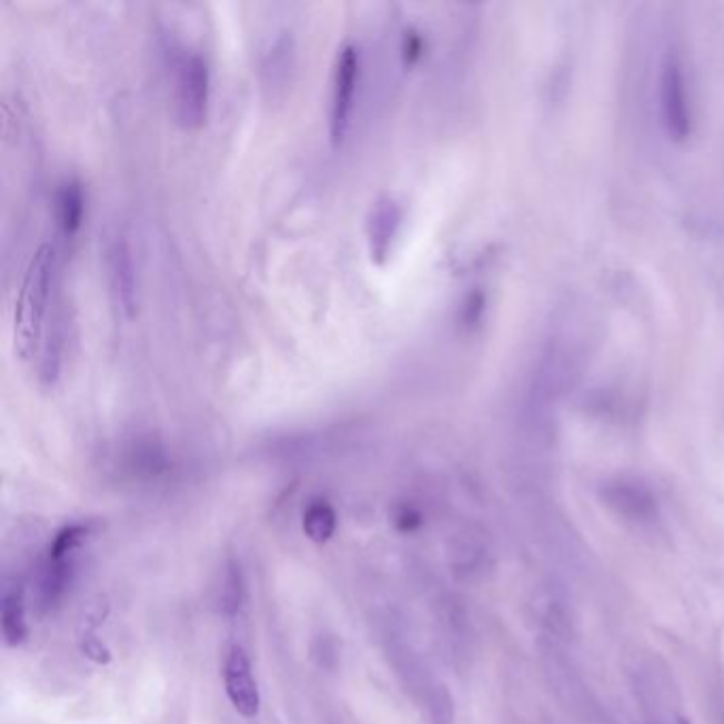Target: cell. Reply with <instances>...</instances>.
Wrapping results in <instances>:
<instances>
[{
  "label": "cell",
  "mask_w": 724,
  "mask_h": 724,
  "mask_svg": "<svg viewBox=\"0 0 724 724\" xmlns=\"http://www.w3.org/2000/svg\"><path fill=\"white\" fill-rule=\"evenodd\" d=\"M211 69L198 51H185L174 64V115L185 130H198L209 115Z\"/></svg>",
  "instance_id": "cell-4"
},
{
  "label": "cell",
  "mask_w": 724,
  "mask_h": 724,
  "mask_svg": "<svg viewBox=\"0 0 724 724\" xmlns=\"http://www.w3.org/2000/svg\"><path fill=\"white\" fill-rule=\"evenodd\" d=\"M677 724H691V723H688V721H686V718H680V723H677Z\"/></svg>",
  "instance_id": "cell-19"
},
{
  "label": "cell",
  "mask_w": 724,
  "mask_h": 724,
  "mask_svg": "<svg viewBox=\"0 0 724 724\" xmlns=\"http://www.w3.org/2000/svg\"><path fill=\"white\" fill-rule=\"evenodd\" d=\"M540 658L544 677L553 691L556 701L567 714H572L580 724H607V714L602 701L597 700L595 691L582 677L572 656L563 648V642H556L549 635H542Z\"/></svg>",
  "instance_id": "cell-2"
},
{
  "label": "cell",
  "mask_w": 724,
  "mask_h": 724,
  "mask_svg": "<svg viewBox=\"0 0 724 724\" xmlns=\"http://www.w3.org/2000/svg\"><path fill=\"white\" fill-rule=\"evenodd\" d=\"M83 652L90 658H94L97 663H109L111 661V652L107 651L104 644L100 640H97L94 635H86V640H83Z\"/></svg>",
  "instance_id": "cell-17"
},
{
  "label": "cell",
  "mask_w": 724,
  "mask_h": 724,
  "mask_svg": "<svg viewBox=\"0 0 724 724\" xmlns=\"http://www.w3.org/2000/svg\"><path fill=\"white\" fill-rule=\"evenodd\" d=\"M453 555H455V567L459 574L465 579H479L493 565L491 551L479 533H465L461 540H457Z\"/></svg>",
  "instance_id": "cell-13"
},
{
  "label": "cell",
  "mask_w": 724,
  "mask_h": 724,
  "mask_svg": "<svg viewBox=\"0 0 724 724\" xmlns=\"http://www.w3.org/2000/svg\"><path fill=\"white\" fill-rule=\"evenodd\" d=\"M391 523H393V530L395 532L411 535V533L419 532L425 521H423V512L419 507L412 506V504H402V506L393 510Z\"/></svg>",
  "instance_id": "cell-16"
},
{
  "label": "cell",
  "mask_w": 724,
  "mask_h": 724,
  "mask_svg": "<svg viewBox=\"0 0 724 724\" xmlns=\"http://www.w3.org/2000/svg\"><path fill=\"white\" fill-rule=\"evenodd\" d=\"M0 629L7 646H22L28 635V616H26L24 591L20 586H7L0 600Z\"/></svg>",
  "instance_id": "cell-12"
},
{
  "label": "cell",
  "mask_w": 724,
  "mask_h": 724,
  "mask_svg": "<svg viewBox=\"0 0 724 724\" xmlns=\"http://www.w3.org/2000/svg\"><path fill=\"white\" fill-rule=\"evenodd\" d=\"M339 530V514L336 507L332 506L328 500H313L304 514H302V532L314 542V544H325L334 537Z\"/></svg>",
  "instance_id": "cell-14"
},
{
  "label": "cell",
  "mask_w": 724,
  "mask_h": 724,
  "mask_svg": "<svg viewBox=\"0 0 724 724\" xmlns=\"http://www.w3.org/2000/svg\"><path fill=\"white\" fill-rule=\"evenodd\" d=\"M658 107L667 134L674 141H686L693 130V104L686 67L676 49H670L661 64Z\"/></svg>",
  "instance_id": "cell-5"
},
{
  "label": "cell",
  "mask_w": 724,
  "mask_h": 724,
  "mask_svg": "<svg viewBox=\"0 0 724 724\" xmlns=\"http://www.w3.org/2000/svg\"><path fill=\"white\" fill-rule=\"evenodd\" d=\"M600 500L616 519L633 527H648L658 521V502L648 484L616 476L600 486Z\"/></svg>",
  "instance_id": "cell-8"
},
{
  "label": "cell",
  "mask_w": 724,
  "mask_h": 724,
  "mask_svg": "<svg viewBox=\"0 0 724 724\" xmlns=\"http://www.w3.org/2000/svg\"><path fill=\"white\" fill-rule=\"evenodd\" d=\"M92 535L90 523H71L58 530L49 542L48 555L43 559L37 576L34 600L41 612H51L67 600L73 586L77 563L83 546Z\"/></svg>",
  "instance_id": "cell-3"
},
{
  "label": "cell",
  "mask_w": 724,
  "mask_h": 724,
  "mask_svg": "<svg viewBox=\"0 0 724 724\" xmlns=\"http://www.w3.org/2000/svg\"><path fill=\"white\" fill-rule=\"evenodd\" d=\"M419 49H421L419 37H414V34L406 37V41H404V58H406V62H412V58L419 56Z\"/></svg>",
  "instance_id": "cell-18"
},
{
  "label": "cell",
  "mask_w": 724,
  "mask_h": 724,
  "mask_svg": "<svg viewBox=\"0 0 724 724\" xmlns=\"http://www.w3.org/2000/svg\"><path fill=\"white\" fill-rule=\"evenodd\" d=\"M102 258H104V274H107L113 304L125 319H134L139 309V290H137L139 283H137L132 247L123 232L109 230L104 234Z\"/></svg>",
  "instance_id": "cell-7"
},
{
  "label": "cell",
  "mask_w": 724,
  "mask_h": 724,
  "mask_svg": "<svg viewBox=\"0 0 724 724\" xmlns=\"http://www.w3.org/2000/svg\"><path fill=\"white\" fill-rule=\"evenodd\" d=\"M56 276V251L51 244H41L26 268L20 295L16 302L13 334L16 351L22 360H30L41 346L48 328L49 300Z\"/></svg>",
  "instance_id": "cell-1"
},
{
  "label": "cell",
  "mask_w": 724,
  "mask_h": 724,
  "mask_svg": "<svg viewBox=\"0 0 724 724\" xmlns=\"http://www.w3.org/2000/svg\"><path fill=\"white\" fill-rule=\"evenodd\" d=\"M223 686L232 707L241 714L242 718L253 721L260 716V707H262L260 686L253 676L249 654L242 646H232L225 656Z\"/></svg>",
  "instance_id": "cell-9"
},
{
  "label": "cell",
  "mask_w": 724,
  "mask_h": 724,
  "mask_svg": "<svg viewBox=\"0 0 724 724\" xmlns=\"http://www.w3.org/2000/svg\"><path fill=\"white\" fill-rule=\"evenodd\" d=\"M402 223V209L393 198H381L370 209L368 223H365V239H368V253L372 264L385 267L391 258L393 242L400 234Z\"/></svg>",
  "instance_id": "cell-10"
},
{
  "label": "cell",
  "mask_w": 724,
  "mask_h": 724,
  "mask_svg": "<svg viewBox=\"0 0 724 724\" xmlns=\"http://www.w3.org/2000/svg\"><path fill=\"white\" fill-rule=\"evenodd\" d=\"M362 79V56L353 43L339 49L334 73H332V92H330V139L340 145L353 123L355 98Z\"/></svg>",
  "instance_id": "cell-6"
},
{
  "label": "cell",
  "mask_w": 724,
  "mask_h": 724,
  "mask_svg": "<svg viewBox=\"0 0 724 724\" xmlns=\"http://www.w3.org/2000/svg\"><path fill=\"white\" fill-rule=\"evenodd\" d=\"M53 213H56V223L64 241H73L77 232L83 225L86 218V193L81 183L77 181H64L53 200Z\"/></svg>",
  "instance_id": "cell-11"
},
{
  "label": "cell",
  "mask_w": 724,
  "mask_h": 724,
  "mask_svg": "<svg viewBox=\"0 0 724 724\" xmlns=\"http://www.w3.org/2000/svg\"><path fill=\"white\" fill-rule=\"evenodd\" d=\"M244 574H242L241 563L237 559H230L223 572L221 589H219V612L225 619H237L241 614L242 604H244Z\"/></svg>",
  "instance_id": "cell-15"
}]
</instances>
